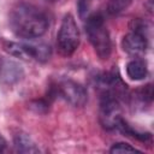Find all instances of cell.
I'll list each match as a JSON object with an SVG mask.
<instances>
[{
  "instance_id": "13",
  "label": "cell",
  "mask_w": 154,
  "mask_h": 154,
  "mask_svg": "<svg viewBox=\"0 0 154 154\" xmlns=\"http://www.w3.org/2000/svg\"><path fill=\"white\" fill-rule=\"evenodd\" d=\"M111 153H138L141 154L142 150L128 144V143H124V142H118V143H114L111 149H109Z\"/></svg>"
},
{
  "instance_id": "7",
  "label": "cell",
  "mask_w": 154,
  "mask_h": 154,
  "mask_svg": "<svg viewBox=\"0 0 154 154\" xmlns=\"http://www.w3.org/2000/svg\"><path fill=\"white\" fill-rule=\"evenodd\" d=\"M122 47L129 55L138 58L143 55L148 48V35L136 30H130V32L123 37Z\"/></svg>"
},
{
  "instance_id": "14",
  "label": "cell",
  "mask_w": 154,
  "mask_h": 154,
  "mask_svg": "<svg viewBox=\"0 0 154 154\" xmlns=\"http://www.w3.org/2000/svg\"><path fill=\"white\" fill-rule=\"evenodd\" d=\"M152 96H153V90H152V84H148L146 87H143L142 89H140L137 91V100L144 105V103H148L152 101Z\"/></svg>"
},
{
  "instance_id": "16",
  "label": "cell",
  "mask_w": 154,
  "mask_h": 154,
  "mask_svg": "<svg viewBox=\"0 0 154 154\" xmlns=\"http://www.w3.org/2000/svg\"><path fill=\"white\" fill-rule=\"evenodd\" d=\"M5 146H6V142H5V140L0 136V152H2V150H4Z\"/></svg>"
},
{
  "instance_id": "10",
  "label": "cell",
  "mask_w": 154,
  "mask_h": 154,
  "mask_svg": "<svg viewBox=\"0 0 154 154\" xmlns=\"http://www.w3.org/2000/svg\"><path fill=\"white\" fill-rule=\"evenodd\" d=\"M126 73L134 81H141L146 78L148 73L147 64L142 59H134L126 64Z\"/></svg>"
},
{
  "instance_id": "3",
  "label": "cell",
  "mask_w": 154,
  "mask_h": 154,
  "mask_svg": "<svg viewBox=\"0 0 154 154\" xmlns=\"http://www.w3.org/2000/svg\"><path fill=\"white\" fill-rule=\"evenodd\" d=\"M2 48L5 52H7L10 55H13L16 58L29 60L34 59L40 63H46L51 58L52 49L46 43H20V42H13V41H4Z\"/></svg>"
},
{
  "instance_id": "12",
  "label": "cell",
  "mask_w": 154,
  "mask_h": 154,
  "mask_svg": "<svg viewBox=\"0 0 154 154\" xmlns=\"http://www.w3.org/2000/svg\"><path fill=\"white\" fill-rule=\"evenodd\" d=\"M131 0H108L107 4V11L108 13L116 16L119 14L124 11H126V8L130 6Z\"/></svg>"
},
{
  "instance_id": "1",
  "label": "cell",
  "mask_w": 154,
  "mask_h": 154,
  "mask_svg": "<svg viewBox=\"0 0 154 154\" xmlns=\"http://www.w3.org/2000/svg\"><path fill=\"white\" fill-rule=\"evenodd\" d=\"M10 28L22 38H37L48 29L47 16L36 6L26 2L17 4L10 12Z\"/></svg>"
},
{
  "instance_id": "2",
  "label": "cell",
  "mask_w": 154,
  "mask_h": 154,
  "mask_svg": "<svg viewBox=\"0 0 154 154\" xmlns=\"http://www.w3.org/2000/svg\"><path fill=\"white\" fill-rule=\"evenodd\" d=\"M85 19V32L95 53L100 59H108L112 52V43L102 14L91 13Z\"/></svg>"
},
{
  "instance_id": "9",
  "label": "cell",
  "mask_w": 154,
  "mask_h": 154,
  "mask_svg": "<svg viewBox=\"0 0 154 154\" xmlns=\"http://www.w3.org/2000/svg\"><path fill=\"white\" fill-rule=\"evenodd\" d=\"M13 144L18 153H38L40 152L36 143L25 132L16 134L13 137Z\"/></svg>"
},
{
  "instance_id": "4",
  "label": "cell",
  "mask_w": 154,
  "mask_h": 154,
  "mask_svg": "<svg viewBox=\"0 0 154 154\" xmlns=\"http://www.w3.org/2000/svg\"><path fill=\"white\" fill-rule=\"evenodd\" d=\"M79 42H81V34L77 23L73 16L67 13L64 16L57 35V45L59 52L63 55L69 57L76 52V49L79 46Z\"/></svg>"
},
{
  "instance_id": "5",
  "label": "cell",
  "mask_w": 154,
  "mask_h": 154,
  "mask_svg": "<svg viewBox=\"0 0 154 154\" xmlns=\"http://www.w3.org/2000/svg\"><path fill=\"white\" fill-rule=\"evenodd\" d=\"M99 118L101 125L112 130L117 128L119 119L122 118V107L120 100L107 91H101L100 97V108H99Z\"/></svg>"
},
{
  "instance_id": "6",
  "label": "cell",
  "mask_w": 154,
  "mask_h": 154,
  "mask_svg": "<svg viewBox=\"0 0 154 154\" xmlns=\"http://www.w3.org/2000/svg\"><path fill=\"white\" fill-rule=\"evenodd\" d=\"M57 95L75 107H82L88 100V93L85 88L72 79H63L54 88Z\"/></svg>"
},
{
  "instance_id": "11",
  "label": "cell",
  "mask_w": 154,
  "mask_h": 154,
  "mask_svg": "<svg viewBox=\"0 0 154 154\" xmlns=\"http://www.w3.org/2000/svg\"><path fill=\"white\" fill-rule=\"evenodd\" d=\"M120 132H123L124 135L129 136V137H132V138H136L138 141H142V142H146V141H149L152 138V135L149 132H142V131H138V130H135L131 125H129L123 118L119 119L118 124H117V128Z\"/></svg>"
},
{
  "instance_id": "8",
  "label": "cell",
  "mask_w": 154,
  "mask_h": 154,
  "mask_svg": "<svg viewBox=\"0 0 154 154\" xmlns=\"http://www.w3.org/2000/svg\"><path fill=\"white\" fill-rule=\"evenodd\" d=\"M24 76L23 66L10 58H0V82L5 85L18 83Z\"/></svg>"
},
{
  "instance_id": "15",
  "label": "cell",
  "mask_w": 154,
  "mask_h": 154,
  "mask_svg": "<svg viewBox=\"0 0 154 154\" xmlns=\"http://www.w3.org/2000/svg\"><path fill=\"white\" fill-rule=\"evenodd\" d=\"M94 1L95 0H77V8L81 18H87L89 16Z\"/></svg>"
}]
</instances>
